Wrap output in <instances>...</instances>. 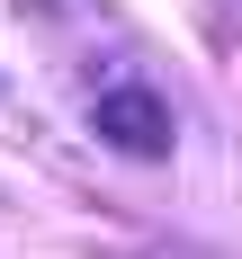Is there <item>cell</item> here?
I'll list each match as a JSON object with an SVG mask.
<instances>
[{"label":"cell","mask_w":242,"mask_h":259,"mask_svg":"<svg viewBox=\"0 0 242 259\" xmlns=\"http://www.w3.org/2000/svg\"><path fill=\"white\" fill-rule=\"evenodd\" d=\"M90 125H99V143H108V152H134V161H161L170 143H180V116H170V99H161V90H144V80H117V90H99Z\"/></svg>","instance_id":"cell-1"}]
</instances>
